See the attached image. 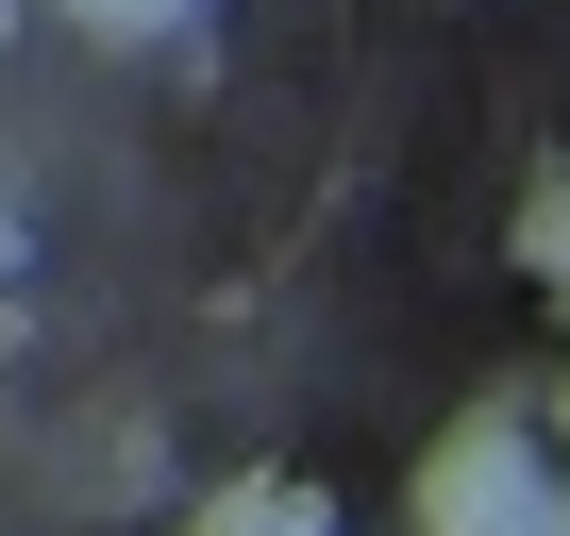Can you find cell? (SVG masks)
Instances as JSON below:
<instances>
[{"label": "cell", "instance_id": "obj_1", "mask_svg": "<svg viewBox=\"0 0 570 536\" xmlns=\"http://www.w3.org/2000/svg\"><path fill=\"white\" fill-rule=\"evenodd\" d=\"M202 536H320V486L252 469V486H218V503H202Z\"/></svg>", "mask_w": 570, "mask_h": 536}, {"label": "cell", "instance_id": "obj_2", "mask_svg": "<svg viewBox=\"0 0 570 536\" xmlns=\"http://www.w3.org/2000/svg\"><path fill=\"white\" fill-rule=\"evenodd\" d=\"M68 18H85V34H168L185 0H68Z\"/></svg>", "mask_w": 570, "mask_h": 536}, {"label": "cell", "instance_id": "obj_4", "mask_svg": "<svg viewBox=\"0 0 570 536\" xmlns=\"http://www.w3.org/2000/svg\"><path fill=\"white\" fill-rule=\"evenodd\" d=\"M0 251H18V235H0Z\"/></svg>", "mask_w": 570, "mask_h": 536}, {"label": "cell", "instance_id": "obj_3", "mask_svg": "<svg viewBox=\"0 0 570 536\" xmlns=\"http://www.w3.org/2000/svg\"><path fill=\"white\" fill-rule=\"evenodd\" d=\"M537 268H570V185H553V201H537Z\"/></svg>", "mask_w": 570, "mask_h": 536}]
</instances>
